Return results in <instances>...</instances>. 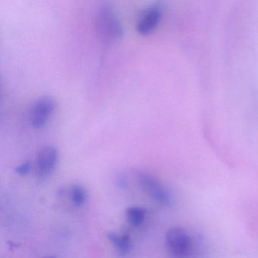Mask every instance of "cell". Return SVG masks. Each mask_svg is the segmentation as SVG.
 Returning a JSON list of instances; mask_svg holds the SVG:
<instances>
[{"label":"cell","instance_id":"6da1fadb","mask_svg":"<svg viewBox=\"0 0 258 258\" xmlns=\"http://www.w3.org/2000/svg\"><path fill=\"white\" fill-rule=\"evenodd\" d=\"M96 28L98 35L107 43L117 41L123 37L121 24L109 6H102L98 12Z\"/></svg>","mask_w":258,"mask_h":258},{"label":"cell","instance_id":"7a4b0ae2","mask_svg":"<svg viewBox=\"0 0 258 258\" xmlns=\"http://www.w3.org/2000/svg\"><path fill=\"white\" fill-rule=\"evenodd\" d=\"M165 240L167 250L175 257H189L194 252V240L183 228H170L166 234Z\"/></svg>","mask_w":258,"mask_h":258},{"label":"cell","instance_id":"3957f363","mask_svg":"<svg viewBox=\"0 0 258 258\" xmlns=\"http://www.w3.org/2000/svg\"><path fill=\"white\" fill-rule=\"evenodd\" d=\"M137 182L143 191L159 205L169 206L172 203V196L167 188L155 176L143 171L136 173Z\"/></svg>","mask_w":258,"mask_h":258},{"label":"cell","instance_id":"277c9868","mask_svg":"<svg viewBox=\"0 0 258 258\" xmlns=\"http://www.w3.org/2000/svg\"><path fill=\"white\" fill-rule=\"evenodd\" d=\"M56 104L50 96H42L34 103L31 111V124L37 130L41 129L49 121L55 111Z\"/></svg>","mask_w":258,"mask_h":258},{"label":"cell","instance_id":"5b68a950","mask_svg":"<svg viewBox=\"0 0 258 258\" xmlns=\"http://www.w3.org/2000/svg\"><path fill=\"white\" fill-rule=\"evenodd\" d=\"M163 16L161 6L155 5L145 10L141 15L137 25V31L143 36H148L153 33L159 26Z\"/></svg>","mask_w":258,"mask_h":258},{"label":"cell","instance_id":"8992f818","mask_svg":"<svg viewBox=\"0 0 258 258\" xmlns=\"http://www.w3.org/2000/svg\"><path fill=\"white\" fill-rule=\"evenodd\" d=\"M58 160V152L56 148L52 146L43 147L37 155V174L42 177L48 176L55 168Z\"/></svg>","mask_w":258,"mask_h":258},{"label":"cell","instance_id":"52a82bcc","mask_svg":"<svg viewBox=\"0 0 258 258\" xmlns=\"http://www.w3.org/2000/svg\"><path fill=\"white\" fill-rule=\"evenodd\" d=\"M108 238L122 254L129 253L132 250L133 244L128 235H120L113 232L108 234Z\"/></svg>","mask_w":258,"mask_h":258},{"label":"cell","instance_id":"ba28073f","mask_svg":"<svg viewBox=\"0 0 258 258\" xmlns=\"http://www.w3.org/2000/svg\"><path fill=\"white\" fill-rule=\"evenodd\" d=\"M126 220L134 226H140L144 223L146 211L140 207H131L125 212Z\"/></svg>","mask_w":258,"mask_h":258},{"label":"cell","instance_id":"9c48e42d","mask_svg":"<svg viewBox=\"0 0 258 258\" xmlns=\"http://www.w3.org/2000/svg\"><path fill=\"white\" fill-rule=\"evenodd\" d=\"M71 199L76 206H81L85 204L87 199V191L81 185H74L71 190Z\"/></svg>","mask_w":258,"mask_h":258},{"label":"cell","instance_id":"30bf717a","mask_svg":"<svg viewBox=\"0 0 258 258\" xmlns=\"http://www.w3.org/2000/svg\"><path fill=\"white\" fill-rule=\"evenodd\" d=\"M31 168V164L29 161L23 163V164L19 165V167H16V172L21 176H25L29 173Z\"/></svg>","mask_w":258,"mask_h":258}]
</instances>
